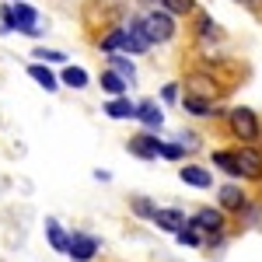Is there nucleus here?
<instances>
[{"label":"nucleus","mask_w":262,"mask_h":262,"mask_svg":"<svg viewBox=\"0 0 262 262\" xmlns=\"http://www.w3.org/2000/svg\"><path fill=\"white\" fill-rule=\"evenodd\" d=\"M39 63H67V53L60 49H46V46H35V53H32Z\"/></svg>","instance_id":"393cba45"},{"label":"nucleus","mask_w":262,"mask_h":262,"mask_svg":"<svg viewBox=\"0 0 262 262\" xmlns=\"http://www.w3.org/2000/svg\"><path fill=\"white\" fill-rule=\"evenodd\" d=\"M126 42H122V53H129V56H143L147 49H150V39H147V32H143L140 18H129L126 25Z\"/></svg>","instance_id":"0eeeda50"},{"label":"nucleus","mask_w":262,"mask_h":262,"mask_svg":"<svg viewBox=\"0 0 262 262\" xmlns=\"http://www.w3.org/2000/svg\"><path fill=\"white\" fill-rule=\"evenodd\" d=\"M227 129L234 133V140H242V143H255L262 137L259 116H255L252 108H245V105H238V108L227 112Z\"/></svg>","instance_id":"7ed1b4c3"},{"label":"nucleus","mask_w":262,"mask_h":262,"mask_svg":"<svg viewBox=\"0 0 262 262\" xmlns=\"http://www.w3.org/2000/svg\"><path fill=\"white\" fill-rule=\"evenodd\" d=\"M196 32H200V39H203V42H210V39H217V35H221L210 14H200V18H196Z\"/></svg>","instance_id":"b1692460"},{"label":"nucleus","mask_w":262,"mask_h":262,"mask_svg":"<svg viewBox=\"0 0 262 262\" xmlns=\"http://www.w3.org/2000/svg\"><path fill=\"white\" fill-rule=\"evenodd\" d=\"M140 7H147V11H168V0H140Z\"/></svg>","instance_id":"c756f323"},{"label":"nucleus","mask_w":262,"mask_h":262,"mask_svg":"<svg viewBox=\"0 0 262 262\" xmlns=\"http://www.w3.org/2000/svg\"><path fill=\"white\" fill-rule=\"evenodd\" d=\"M150 221L158 224L161 231H171V234H175V231H179L182 224H185V213H182V210H175V206H164V210H161V206H158Z\"/></svg>","instance_id":"2eb2a0df"},{"label":"nucleus","mask_w":262,"mask_h":262,"mask_svg":"<svg viewBox=\"0 0 262 262\" xmlns=\"http://www.w3.org/2000/svg\"><path fill=\"white\" fill-rule=\"evenodd\" d=\"M98 248H101V242L95 238V234H88V231H74V234H70V245H67V255H70L74 262H88V259L98 255Z\"/></svg>","instance_id":"423d86ee"},{"label":"nucleus","mask_w":262,"mask_h":262,"mask_svg":"<svg viewBox=\"0 0 262 262\" xmlns=\"http://www.w3.org/2000/svg\"><path fill=\"white\" fill-rule=\"evenodd\" d=\"M179 179L185 182V185H192V189H210V185H213V175H210L206 168H200V164L179 168Z\"/></svg>","instance_id":"4468645a"},{"label":"nucleus","mask_w":262,"mask_h":262,"mask_svg":"<svg viewBox=\"0 0 262 262\" xmlns=\"http://www.w3.org/2000/svg\"><path fill=\"white\" fill-rule=\"evenodd\" d=\"M234 158H238V168H242V179L262 182V150L255 147V143L234 147Z\"/></svg>","instance_id":"20e7f679"},{"label":"nucleus","mask_w":262,"mask_h":262,"mask_svg":"<svg viewBox=\"0 0 262 262\" xmlns=\"http://www.w3.org/2000/svg\"><path fill=\"white\" fill-rule=\"evenodd\" d=\"M161 158L164 161H182L185 158V147L182 143H161Z\"/></svg>","instance_id":"bb28decb"},{"label":"nucleus","mask_w":262,"mask_h":262,"mask_svg":"<svg viewBox=\"0 0 262 262\" xmlns=\"http://www.w3.org/2000/svg\"><path fill=\"white\" fill-rule=\"evenodd\" d=\"M161 143L164 140H158L154 129H143V133H137L126 147H129V154L140 158V161H158V158H161Z\"/></svg>","instance_id":"39448f33"},{"label":"nucleus","mask_w":262,"mask_h":262,"mask_svg":"<svg viewBox=\"0 0 262 262\" xmlns=\"http://www.w3.org/2000/svg\"><path fill=\"white\" fill-rule=\"evenodd\" d=\"M154 210H158V206L147 200V196H137V200H133V213L143 217V221H150V217H154Z\"/></svg>","instance_id":"a878e982"},{"label":"nucleus","mask_w":262,"mask_h":262,"mask_svg":"<svg viewBox=\"0 0 262 262\" xmlns=\"http://www.w3.org/2000/svg\"><path fill=\"white\" fill-rule=\"evenodd\" d=\"M217 200H221V210H227V213H242L245 206H248V200H245V189H242V185H234V182L221 185Z\"/></svg>","instance_id":"9d476101"},{"label":"nucleus","mask_w":262,"mask_h":262,"mask_svg":"<svg viewBox=\"0 0 262 262\" xmlns=\"http://www.w3.org/2000/svg\"><path fill=\"white\" fill-rule=\"evenodd\" d=\"M105 116L108 119H137V101H129L126 95L105 101Z\"/></svg>","instance_id":"dca6fc26"},{"label":"nucleus","mask_w":262,"mask_h":262,"mask_svg":"<svg viewBox=\"0 0 262 262\" xmlns=\"http://www.w3.org/2000/svg\"><path fill=\"white\" fill-rule=\"evenodd\" d=\"M28 77L39 84L42 91H49V95H53V91L60 88V77H56V74L49 70V63H28Z\"/></svg>","instance_id":"f8f14e48"},{"label":"nucleus","mask_w":262,"mask_h":262,"mask_svg":"<svg viewBox=\"0 0 262 262\" xmlns=\"http://www.w3.org/2000/svg\"><path fill=\"white\" fill-rule=\"evenodd\" d=\"M60 84L74 88V91H81V88H88V70H84V67H74V63H67L63 74H60Z\"/></svg>","instance_id":"412c9836"},{"label":"nucleus","mask_w":262,"mask_h":262,"mask_svg":"<svg viewBox=\"0 0 262 262\" xmlns=\"http://www.w3.org/2000/svg\"><path fill=\"white\" fill-rule=\"evenodd\" d=\"M185 91L189 95H203V98H217L221 95V84L213 81V77H206V74H189L185 77Z\"/></svg>","instance_id":"9b49d317"},{"label":"nucleus","mask_w":262,"mask_h":262,"mask_svg":"<svg viewBox=\"0 0 262 262\" xmlns=\"http://www.w3.org/2000/svg\"><path fill=\"white\" fill-rule=\"evenodd\" d=\"M161 98L171 105V101H179V84H164V91H161Z\"/></svg>","instance_id":"c85d7f7f"},{"label":"nucleus","mask_w":262,"mask_h":262,"mask_svg":"<svg viewBox=\"0 0 262 262\" xmlns=\"http://www.w3.org/2000/svg\"><path fill=\"white\" fill-rule=\"evenodd\" d=\"M175 242H179V245H189V248H200V245H203V231L192 221H185L179 231H175Z\"/></svg>","instance_id":"5701e85b"},{"label":"nucleus","mask_w":262,"mask_h":262,"mask_svg":"<svg viewBox=\"0 0 262 262\" xmlns=\"http://www.w3.org/2000/svg\"><path fill=\"white\" fill-rule=\"evenodd\" d=\"M137 122H143V129H161L164 126V112H161V105L154 98H143V101H137Z\"/></svg>","instance_id":"1a4fd4ad"},{"label":"nucleus","mask_w":262,"mask_h":262,"mask_svg":"<svg viewBox=\"0 0 262 262\" xmlns=\"http://www.w3.org/2000/svg\"><path fill=\"white\" fill-rule=\"evenodd\" d=\"M98 84H101V91H105L108 98H119V95H126V91H129V81H126V77H119L112 67H108V70H101Z\"/></svg>","instance_id":"f3484780"},{"label":"nucleus","mask_w":262,"mask_h":262,"mask_svg":"<svg viewBox=\"0 0 262 262\" xmlns=\"http://www.w3.org/2000/svg\"><path fill=\"white\" fill-rule=\"evenodd\" d=\"M182 108H185L189 116H200V119H206V116H217V105H213V98L189 95V91H185V98H182Z\"/></svg>","instance_id":"ddd939ff"},{"label":"nucleus","mask_w":262,"mask_h":262,"mask_svg":"<svg viewBox=\"0 0 262 262\" xmlns=\"http://www.w3.org/2000/svg\"><path fill=\"white\" fill-rule=\"evenodd\" d=\"M46 238L53 245V252H63L67 255V245H70V234L60 227V221H53V217H46Z\"/></svg>","instance_id":"a211bd4d"},{"label":"nucleus","mask_w":262,"mask_h":262,"mask_svg":"<svg viewBox=\"0 0 262 262\" xmlns=\"http://www.w3.org/2000/svg\"><path fill=\"white\" fill-rule=\"evenodd\" d=\"M122 42H126V28H108L105 35L98 39V49L101 53H122Z\"/></svg>","instance_id":"4be33fe9"},{"label":"nucleus","mask_w":262,"mask_h":262,"mask_svg":"<svg viewBox=\"0 0 262 262\" xmlns=\"http://www.w3.org/2000/svg\"><path fill=\"white\" fill-rule=\"evenodd\" d=\"M189 221L196 224L203 234H210V238H221V234H224V224H227V221H224V210H213V206H203V210H196Z\"/></svg>","instance_id":"6e6552de"},{"label":"nucleus","mask_w":262,"mask_h":262,"mask_svg":"<svg viewBox=\"0 0 262 262\" xmlns=\"http://www.w3.org/2000/svg\"><path fill=\"white\" fill-rule=\"evenodd\" d=\"M0 35H28V39H39V7H32L28 0H7L0 4Z\"/></svg>","instance_id":"f257e3e1"},{"label":"nucleus","mask_w":262,"mask_h":262,"mask_svg":"<svg viewBox=\"0 0 262 262\" xmlns=\"http://www.w3.org/2000/svg\"><path fill=\"white\" fill-rule=\"evenodd\" d=\"M213 168H221L224 175H231V179H242V168H238V158H234V150H213Z\"/></svg>","instance_id":"6ab92c4d"},{"label":"nucleus","mask_w":262,"mask_h":262,"mask_svg":"<svg viewBox=\"0 0 262 262\" xmlns=\"http://www.w3.org/2000/svg\"><path fill=\"white\" fill-rule=\"evenodd\" d=\"M143 25V32H147V39L150 46H168V42L175 39V32H179V25H175V14L171 11H143L137 14Z\"/></svg>","instance_id":"f03ea898"},{"label":"nucleus","mask_w":262,"mask_h":262,"mask_svg":"<svg viewBox=\"0 0 262 262\" xmlns=\"http://www.w3.org/2000/svg\"><path fill=\"white\" fill-rule=\"evenodd\" d=\"M168 11L171 14H192L196 11V0H168Z\"/></svg>","instance_id":"cd10ccee"},{"label":"nucleus","mask_w":262,"mask_h":262,"mask_svg":"<svg viewBox=\"0 0 262 262\" xmlns=\"http://www.w3.org/2000/svg\"><path fill=\"white\" fill-rule=\"evenodd\" d=\"M108 67H112L119 77H126L129 84L137 81V67H133V60H129V53H108Z\"/></svg>","instance_id":"aec40b11"}]
</instances>
